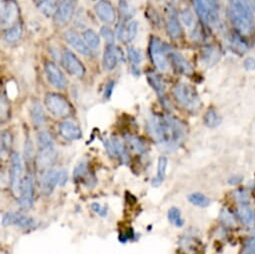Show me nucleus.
<instances>
[{
    "mask_svg": "<svg viewBox=\"0 0 255 254\" xmlns=\"http://www.w3.org/2000/svg\"><path fill=\"white\" fill-rule=\"evenodd\" d=\"M8 113H9V103L7 98L2 94L1 95V119L2 122L8 118Z\"/></svg>",
    "mask_w": 255,
    "mask_h": 254,
    "instance_id": "a18cd8bd",
    "label": "nucleus"
},
{
    "mask_svg": "<svg viewBox=\"0 0 255 254\" xmlns=\"http://www.w3.org/2000/svg\"><path fill=\"white\" fill-rule=\"evenodd\" d=\"M19 17V8L15 0H3L1 5V26L10 28L15 25Z\"/></svg>",
    "mask_w": 255,
    "mask_h": 254,
    "instance_id": "9d476101",
    "label": "nucleus"
},
{
    "mask_svg": "<svg viewBox=\"0 0 255 254\" xmlns=\"http://www.w3.org/2000/svg\"><path fill=\"white\" fill-rule=\"evenodd\" d=\"M222 121L221 116L215 109H209L204 115V123L209 128H215Z\"/></svg>",
    "mask_w": 255,
    "mask_h": 254,
    "instance_id": "7c9ffc66",
    "label": "nucleus"
},
{
    "mask_svg": "<svg viewBox=\"0 0 255 254\" xmlns=\"http://www.w3.org/2000/svg\"><path fill=\"white\" fill-rule=\"evenodd\" d=\"M168 160L165 156H160L157 162V171L155 177L152 179V185L154 187H158L164 181L166 176V169H167Z\"/></svg>",
    "mask_w": 255,
    "mask_h": 254,
    "instance_id": "bb28decb",
    "label": "nucleus"
},
{
    "mask_svg": "<svg viewBox=\"0 0 255 254\" xmlns=\"http://www.w3.org/2000/svg\"><path fill=\"white\" fill-rule=\"evenodd\" d=\"M77 4V0H62L53 15L54 23L59 27L66 26L71 21Z\"/></svg>",
    "mask_w": 255,
    "mask_h": 254,
    "instance_id": "0eeeda50",
    "label": "nucleus"
},
{
    "mask_svg": "<svg viewBox=\"0 0 255 254\" xmlns=\"http://www.w3.org/2000/svg\"><path fill=\"white\" fill-rule=\"evenodd\" d=\"M243 254H255V245L248 244V247Z\"/></svg>",
    "mask_w": 255,
    "mask_h": 254,
    "instance_id": "5fc2aeb1",
    "label": "nucleus"
},
{
    "mask_svg": "<svg viewBox=\"0 0 255 254\" xmlns=\"http://www.w3.org/2000/svg\"><path fill=\"white\" fill-rule=\"evenodd\" d=\"M21 35H22V26L20 23H16L12 27L6 29V31L4 33V39L7 42L13 43V42H16L17 40H19Z\"/></svg>",
    "mask_w": 255,
    "mask_h": 254,
    "instance_id": "2f4dec72",
    "label": "nucleus"
},
{
    "mask_svg": "<svg viewBox=\"0 0 255 254\" xmlns=\"http://www.w3.org/2000/svg\"><path fill=\"white\" fill-rule=\"evenodd\" d=\"M188 201L198 207H206L210 203L209 198L199 192H194V193H191L190 195H188Z\"/></svg>",
    "mask_w": 255,
    "mask_h": 254,
    "instance_id": "473e14b6",
    "label": "nucleus"
},
{
    "mask_svg": "<svg viewBox=\"0 0 255 254\" xmlns=\"http://www.w3.org/2000/svg\"><path fill=\"white\" fill-rule=\"evenodd\" d=\"M83 39L91 50H97L100 46V37L92 29H87L83 32Z\"/></svg>",
    "mask_w": 255,
    "mask_h": 254,
    "instance_id": "c756f323",
    "label": "nucleus"
},
{
    "mask_svg": "<svg viewBox=\"0 0 255 254\" xmlns=\"http://www.w3.org/2000/svg\"><path fill=\"white\" fill-rule=\"evenodd\" d=\"M229 17L235 29L242 35L253 31V17L250 10L240 0H229Z\"/></svg>",
    "mask_w": 255,
    "mask_h": 254,
    "instance_id": "f03ea898",
    "label": "nucleus"
},
{
    "mask_svg": "<svg viewBox=\"0 0 255 254\" xmlns=\"http://www.w3.org/2000/svg\"><path fill=\"white\" fill-rule=\"evenodd\" d=\"M64 39L66 42L71 45L76 51H78L80 54L86 56V57H91L92 56V50L90 47L87 45L84 39H82L75 31L73 30H68L64 33Z\"/></svg>",
    "mask_w": 255,
    "mask_h": 254,
    "instance_id": "dca6fc26",
    "label": "nucleus"
},
{
    "mask_svg": "<svg viewBox=\"0 0 255 254\" xmlns=\"http://www.w3.org/2000/svg\"><path fill=\"white\" fill-rule=\"evenodd\" d=\"M59 182V171L55 169H48L42 177L41 189L44 194L49 195L53 192L55 186Z\"/></svg>",
    "mask_w": 255,
    "mask_h": 254,
    "instance_id": "412c9836",
    "label": "nucleus"
},
{
    "mask_svg": "<svg viewBox=\"0 0 255 254\" xmlns=\"http://www.w3.org/2000/svg\"><path fill=\"white\" fill-rule=\"evenodd\" d=\"M95 13L97 17L106 24H112L116 20L115 8L108 0H100L96 3Z\"/></svg>",
    "mask_w": 255,
    "mask_h": 254,
    "instance_id": "2eb2a0df",
    "label": "nucleus"
},
{
    "mask_svg": "<svg viewBox=\"0 0 255 254\" xmlns=\"http://www.w3.org/2000/svg\"><path fill=\"white\" fill-rule=\"evenodd\" d=\"M248 244H253V245H255V234H254V235H253V237L249 240Z\"/></svg>",
    "mask_w": 255,
    "mask_h": 254,
    "instance_id": "6e6d98bb",
    "label": "nucleus"
},
{
    "mask_svg": "<svg viewBox=\"0 0 255 254\" xmlns=\"http://www.w3.org/2000/svg\"><path fill=\"white\" fill-rule=\"evenodd\" d=\"M59 4V0H42L38 3V9L44 16L50 17L55 14Z\"/></svg>",
    "mask_w": 255,
    "mask_h": 254,
    "instance_id": "c85d7f7f",
    "label": "nucleus"
},
{
    "mask_svg": "<svg viewBox=\"0 0 255 254\" xmlns=\"http://www.w3.org/2000/svg\"><path fill=\"white\" fill-rule=\"evenodd\" d=\"M59 133L64 139L68 141L78 140L82 137V132L79 126L72 121L61 122L59 124Z\"/></svg>",
    "mask_w": 255,
    "mask_h": 254,
    "instance_id": "6ab92c4d",
    "label": "nucleus"
},
{
    "mask_svg": "<svg viewBox=\"0 0 255 254\" xmlns=\"http://www.w3.org/2000/svg\"><path fill=\"white\" fill-rule=\"evenodd\" d=\"M193 4L200 20L206 25H217L219 22L218 3L216 0H193Z\"/></svg>",
    "mask_w": 255,
    "mask_h": 254,
    "instance_id": "20e7f679",
    "label": "nucleus"
},
{
    "mask_svg": "<svg viewBox=\"0 0 255 254\" xmlns=\"http://www.w3.org/2000/svg\"><path fill=\"white\" fill-rule=\"evenodd\" d=\"M115 35L118 40H123L126 37V26L122 21H120L116 26V32Z\"/></svg>",
    "mask_w": 255,
    "mask_h": 254,
    "instance_id": "de8ad7c7",
    "label": "nucleus"
},
{
    "mask_svg": "<svg viewBox=\"0 0 255 254\" xmlns=\"http://www.w3.org/2000/svg\"><path fill=\"white\" fill-rule=\"evenodd\" d=\"M33 1H35V2H37V3H40L42 0H33Z\"/></svg>",
    "mask_w": 255,
    "mask_h": 254,
    "instance_id": "4d7b16f0",
    "label": "nucleus"
},
{
    "mask_svg": "<svg viewBox=\"0 0 255 254\" xmlns=\"http://www.w3.org/2000/svg\"><path fill=\"white\" fill-rule=\"evenodd\" d=\"M33 200H34L33 178H32L31 174H27L22 180L18 203L22 209L28 210L32 207Z\"/></svg>",
    "mask_w": 255,
    "mask_h": 254,
    "instance_id": "9b49d317",
    "label": "nucleus"
},
{
    "mask_svg": "<svg viewBox=\"0 0 255 254\" xmlns=\"http://www.w3.org/2000/svg\"><path fill=\"white\" fill-rule=\"evenodd\" d=\"M103 144L108 152L109 155L112 157H118L123 163H128L129 156L127 153V150L124 146V144L118 140L117 138L113 137L111 139H103Z\"/></svg>",
    "mask_w": 255,
    "mask_h": 254,
    "instance_id": "ddd939ff",
    "label": "nucleus"
},
{
    "mask_svg": "<svg viewBox=\"0 0 255 254\" xmlns=\"http://www.w3.org/2000/svg\"><path fill=\"white\" fill-rule=\"evenodd\" d=\"M244 67L247 70H254L255 69V59L247 58L244 62Z\"/></svg>",
    "mask_w": 255,
    "mask_h": 254,
    "instance_id": "864d4df0",
    "label": "nucleus"
},
{
    "mask_svg": "<svg viewBox=\"0 0 255 254\" xmlns=\"http://www.w3.org/2000/svg\"><path fill=\"white\" fill-rule=\"evenodd\" d=\"M119 60V49L114 46V44H107L103 52V67L107 71L113 70Z\"/></svg>",
    "mask_w": 255,
    "mask_h": 254,
    "instance_id": "aec40b11",
    "label": "nucleus"
},
{
    "mask_svg": "<svg viewBox=\"0 0 255 254\" xmlns=\"http://www.w3.org/2000/svg\"><path fill=\"white\" fill-rule=\"evenodd\" d=\"M67 179H68V174L65 170H60L59 171V182L58 184L60 186H64L67 182Z\"/></svg>",
    "mask_w": 255,
    "mask_h": 254,
    "instance_id": "603ef678",
    "label": "nucleus"
},
{
    "mask_svg": "<svg viewBox=\"0 0 255 254\" xmlns=\"http://www.w3.org/2000/svg\"><path fill=\"white\" fill-rule=\"evenodd\" d=\"M168 47L159 38L151 36L149 41V56L157 70L165 71L168 68Z\"/></svg>",
    "mask_w": 255,
    "mask_h": 254,
    "instance_id": "39448f33",
    "label": "nucleus"
},
{
    "mask_svg": "<svg viewBox=\"0 0 255 254\" xmlns=\"http://www.w3.org/2000/svg\"><path fill=\"white\" fill-rule=\"evenodd\" d=\"M62 65L64 66L65 70L72 76L77 78H82L85 73L86 69L82 62L78 59V57L69 49H65L62 53L61 57Z\"/></svg>",
    "mask_w": 255,
    "mask_h": 254,
    "instance_id": "6e6552de",
    "label": "nucleus"
},
{
    "mask_svg": "<svg viewBox=\"0 0 255 254\" xmlns=\"http://www.w3.org/2000/svg\"><path fill=\"white\" fill-rule=\"evenodd\" d=\"M234 198L239 203H248L249 200V193L244 190H236L234 192Z\"/></svg>",
    "mask_w": 255,
    "mask_h": 254,
    "instance_id": "49530a36",
    "label": "nucleus"
},
{
    "mask_svg": "<svg viewBox=\"0 0 255 254\" xmlns=\"http://www.w3.org/2000/svg\"><path fill=\"white\" fill-rule=\"evenodd\" d=\"M44 71L47 81L57 89H65L67 86V79L60 68L53 62H46Z\"/></svg>",
    "mask_w": 255,
    "mask_h": 254,
    "instance_id": "f8f14e48",
    "label": "nucleus"
},
{
    "mask_svg": "<svg viewBox=\"0 0 255 254\" xmlns=\"http://www.w3.org/2000/svg\"><path fill=\"white\" fill-rule=\"evenodd\" d=\"M127 141H128V143L132 146V148L135 149L137 152H139V153L147 152V149H148L147 144L141 138L136 137V136H129V137H127Z\"/></svg>",
    "mask_w": 255,
    "mask_h": 254,
    "instance_id": "f704fd0d",
    "label": "nucleus"
},
{
    "mask_svg": "<svg viewBox=\"0 0 255 254\" xmlns=\"http://www.w3.org/2000/svg\"><path fill=\"white\" fill-rule=\"evenodd\" d=\"M240 221L246 226H252L255 223V214L248 203H240L237 209Z\"/></svg>",
    "mask_w": 255,
    "mask_h": 254,
    "instance_id": "b1692460",
    "label": "nucleus"
},
{
    "mask_svg": "<svg viewBox=\"0 0 255 254\" xmlns=\"http://www.w3.org/2000/svg\"><path fill=\"white\" fill-rule=\"evenodd\" d=\"M167 32L172 39H178L182 35V26L175 10H169L167 16Z\"/></svg>",
    "mask_w": 255,
    "mask_h": 254,
    "instance_id": "4be33fe9",
    "label": "nucleus"
},
{
    "mask_svg": "<svg viewBox=\"0 0 255 254\" xmlns=\"http://www.w3.org/2000/svg\"><path fill=\"white\" fill-rule=\"evenodd\" d=\"M39 151L37 156V163L40 167H48L56 159L55 142L38 145Z\"/></svg>",
    "mask_w": 255,
    "mask_h": 254,
    "instance_id": "f3484780",
    "label": "nucleus"
},
{
    "mask_svg": "<svg viewBox=\"0 0 255 254\" xmlns=\"http://www.w3.org/2000/svg\"><path fill=\"white\" fill-rule=\"evenodd\" d=\"M220 219L224 224H227V225H234L235 224V218H234L233 214L227 209H223L221 211Z\"/></svg>",
    "mask_w": 255,
    "mask_h": 254,
    "instance_id": "79ce46f5",
    "label": "nucleus"
},
{
    "mask_svg": "<svg viewBox=\"0 0 255 254\" xmlns=\"http://www.w3.org/2000/svg\"><path fill=\"white\" fill-rule=\"evenodd\" d=\"M127 56H128V59L131 63V70L134 75L139 74V69L138 66L142 60V54L140 50H138L135 47H128L127 49Z\"/></svg>",
    "mask_w": 255,
    "mask_h": 254,
    "instance_id": "cd10ccee",
    "label": "nucleus"
},
{
    "mask_svg": "<svg viewBox=\"0 0 255 254\" xmlns=\"http://www.w3.org/2000/svg\"><path fill=\"white\" fill-rule=\"evenodd\" d=\"M100 33H101L103 39H105L107 44H114V36L115 35H114L113 31L109 27L102 26L100 28Z\"/></svg>",
    "mask_w": 255,
    "mask_h": 254,
    "instance_id": "ea45409f",
    "label": "nucleus"
},
{
    "mask_svg": "<svg viewBox=\"0 0 255 254\" xmlns=\"http://www.w3.org/2000/svg\"><path fill=\"white\" fill-rule=\"evenodd\" d=\"M47 110L54 116L64 118L71 114L72 108L68 100L58 93H48L44 98Z\"/></svg>",
    "mask_w": 255,
    "mask_h": 254,
    "instance_id": "423d86ee",
    "label": "nucleus"
},
{
    "mask_svg": "<svg viewBox=\"0 0 255 254\" xmlns=\"http://www.w3.org/2000/svg\"><path fill=\"white\" fill-rule=\"evenodd\" d=\"M114 86H115V82L114 81H109L106 86H105V89H104V97L105 98H110L111 97V94H112V91L114 89Z\"/></svg>",
    "mask_w": 255,
    "mask_h": 254,
    "instance_id": "8fccbe9b",
    "label": "nucleus"
},
{
    "mask_svg": "<svg viewBox=\"0 0 255 254\" xmlns=\"http://www.w3.org/2000/svg\"><path fill=\"white\" fill-rule=\"evenodd\" d=\"M240 1L250 10L252 14H255V0H240Z\"/></svg>",
    "mask_w": 255,
    "mask_h": 254,
    "instance_id": "3c124183",
    "label": "nucleus"
},
{
    "mask_svg": "<svg viewBox=\"0 0 255 254\" xmlns=\"http://www.w3.org/2000/svg\"><path fill=\"white\" fill-rule=\"evenodd\" d=\"M2 225L3 226L15 225L22 228H31L35 226V221L32 218L24 216L19 213L8 212L2 218Z\"/></svg>",
    "mask_w": 255,
    "mask_h": 254,
    "instance_id": "a211bd4d",
    "label": "nucleus"
},
{
    "mask_svg": "<svg viewBox=\"0 0 255 254\" xmlns=\"http://www.w3.org/2000/svg\"><path fill=\"white\" fill-rule=\"evenodd\" d=\"M91 207H92V209H93L95 212H97L100 216H106V214H107V208H106V207H103V206H101V205L98 204V203H93V204L91 205Z\"/></svg>",
    "mask_w": 255,
    "mask_h": 254,
    "instance_id": "09e8293b",
    "label": "nucleus"
},
{
    "mask_svg": "<svg viewBox=\"0 0 255 254\" xmlns=\"http://www.w3.org/2000/svg\"><path fill=\"white\" fill-rule=\"evenodd\" d=\"M172 92L176 102L188 112H196L200 109L199 94L192 85L186 82H179L173 87Z\"/></svg>",
    "mask_w": 255,
    "mask_h": 254,
    "instance_id": "7ed1b4c3",
    "label": "nucleus"
},
{
    "mask_svg": "<svg viewBox=\"0 0 255 254\" xmlns=\"http://www.w3.org/2000/svg\"><path fill=\"white\" fill-rule=\"evenodd\" d=\"M22 162L21 157L17 152H12L10 156V169H9V180L10 186L14 193H20L22 184Z\"/></svg>",
    "mask_w": 255,
    "mask_h": 254,
    "instance_id": "1a4fd4ad",
    "label": "nucleus"
},
{
    "mask_svg": "<svg viewBox=\"0 0 255 254\" xmlns=\"http://www.w3.org/2000/svg\"><path fill=\"white\" fill-rule=\"evenodd\" d=\"M146 78H147L149 85L157 93V95L160 98H163L164 92H165V86H164V83H163L161 77L156 72L149 70L146 72Z\"/></svg>",
    "mask_w": 255,
    "mask_h": 254,
    "instance_id": "393cba45",
    "label": "nucleus"
},
{
    "mask_svg": "<svg viewBox=\"0 0 255 254\" xmlns=\"http://www.w3.org/2000/svg\"><path fill=\"white\" fill-rule=\"evenodd\" d=\"M86 174H87V163L84 161H81L75 167L73 171V176L75 179H77V178L84 177Z\"/></svg>",
    "mask_w": 255,
    "mask_h": 254,
    "instance_id": "a19ab883",
    "label": "nucleus"
},
{
    "mask_svg": "<svg viewBox=\"0 0 255 254\" xmlns=\"http://www.w3.org/2000/svg\"><path fill=\"white\" fill-rule=\"evenodd\" d=\"M33 155H34V148H33V144L30 138H26L25 140V144H24V158L26 162H29L33 159Z\"/></svg>",
    "mask_w": 255,
    "mask_h": 254,
    "instance_id": "58836bf2",
    "label": "nucleus"
},
{
    "mask_svg": "<svg viewBox=\"0 0 255 254\" xmlns=\"http://www.w3.org/2000/svg\"><path fill=\"white\" fill-rule=\"evenodd\" d=\"M220 51L215 46H206L201 51V62L205 66H212L217 63L220 58Z\"/></svg>",
    "mask_w": 255,
    "mask_h": 254,
    "instance_id": "5701e85b",
    "label": "nucleus"
},
{
    "mask_svg": "<svg viewBox=\"0 0 255 254\" xmlns=\"http://www.w3.org/2000/svg\"><path fill=\"white\" fill-rule=\"evenodd\" d=\"M231 46L237 53H244L247 50L246 43L240 39L237 35H233L231 38Z\"/></svg>",
    "mask_w": 255,
    "mask_h": 254,
    "instance_id": "e433bc0d",
    "label": "nucleus"
},
{
    "mask_svg": "<svg viewBox=\"0 0 255 254\" xmlns=\"http://www.w3.org/2000/svg\"><path fill=\"white\" fill-rule=\"evenodd\" d=\"M12 145V136L8 131H3L1 134V154L7 152Z\"/></svg>",
    "mask_w": 255,
    "mask_h": 254,
    "instance_id": "4c0bfd02",
    "label": "nucleus"
},
{
    "mask_svg": "<svg viewBox=\"0 0 255 254\" xmlns=\"http://www.w3.org/2000/svg\"><path fill=\"white\" fill-rule=\"evenodd\" d=\"M138 33V22L137 21H130L126 26V38L128 41H133Z\"/></svg>",
    "mask_w": 255,
    "mask_h": 254,
    "instance_id": "c9c22d12",
    "label": "nucleus"
},
{
    "mask_svg": "<svg viewBox=\"0 0 255 254\" xmlns=\"http://www.w3.org/2000/svg\"><path fill=\"white\" fill-rule=\"evenodd\" d=\"M119 10H120V14L122 15V17H129L131 16V8L130 6L128 5V3H127L125 0H120L119 1Z\"/></svg>",
    "mask_w": 255,
    "mask_h": 254,
    "instance_id": "37998d69",
    "label": "nucleus"
},
{
    "mask_svg": "<svg viewBox=\"0 0 255 254\" xmlns=\"http://www.w3.org/2000/svg\"><path fill=\"white\" fill-rule=\"evenodd\" d=\"M167 56L170 63L173 65L177 72L184 75H189L193 72V68L190 62L182 54H180L177 51H174L171 47H168Z\"/></svg>",
    "mask_w": 255,
    "mask_h": 254,
    "instance_id": "4468645a",
    "label": "nucleus"
},
{
    "mask_svg": "<svg viewBox=\"0 0 255 254\" xmlns=\"http://www.w3.org/2000/svg\"><path fill=\"white\" fill-rule=\"evenodd\" d=\"M167 217H168V220L171 224H173L174 226L176 227H182L183 224H184V220L182 218V215H181V212L178 208L176 207H172L168 210V213H167Z\"/></svg>",
    "mask_w": 255,
    "mask_h": 254,
    "instance_id": "72a5a7b5",
    "label": "nucleus"
},
{
    "mask_svg": "<svg viewBox=\"0 0 255 254\" xmlns=\"http://www.w3.org/2000/svg\"><path fill=\"white\" fill-rule=\"evenodd\" d=\"M147 131L157 144L168 151L176 150L187 135L186 125L169 114H154L147 120Z\"/></svg>",
    "mask_w": 255,
    "mask_h": 254,
    "instance_id": "f257e3e1",
    "label": "nucleus"
},
{
    "mask_svg": "<svg viewBox=\"0 0 255 254\" xmlns=\"http://www.w3.org/2000/svg\"><path fill=\"white\" fill-rule=\"evenodd\" d=\"M30 116L33 124L37 127L42 126L45 123V113L38 101H34L30 107Z\"/></svg>",
    "mask_w": 255,
    "mask_h": 254,
    "instance_id": "a878e982",
    "label": "nucleus"
},
{
    "mask_svg": "<svg viewBox=\"0 0 255 254\" xmlns=\"http://www.w3.org/2000/svg\"><path fill=\"white\" fill-rule=\"evenodd\" d=\"M181 18H182V22L186 25V26H192L194 24V17L192 15V12L189 9H184L181 12Z\"/></svg>",
    "mask_w": 255,
    "mask_h": 254,
    "instance_id": "c03bdc74",
    "label": "nucleus"
}]
</instances>
